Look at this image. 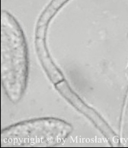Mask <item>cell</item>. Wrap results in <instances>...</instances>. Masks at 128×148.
Masks as SVG:
<instances>
[{
  "label": "cell",
  "instance_id": "1",
  "mask_svg": "<svg viewBox=\"0 0 128 148\" xmlns=\"http://www.w3.org/2000/svg\"><path fill=\"white\" fill-rule=\"evenodd\" d=\"M28 58L25 38L18 22L8 12L1 15V78L7 96L13 103L25 91Z\"/></svg>",
  "mask_w": 128,
  "mask_h": 148
},
{
  "label": "cell",
  "instance_id": "2",
  "mask_svg": "<svg viewBox=\"0 0 128 148\" xmlns=\"http://www.w3.org/2000/svg\"><path fill=\"white\" fill-rule=\"evenodd\" d=\"M73 127L55 118L32 119L9 126L1 131L2 147H54L62 144Z\"/></svg>",
  "mask_w": 128,
  "mask_h": 148
},
{
  "label": "cell",
  "instance_id": "3",
  "mask_svg": "<svg viewBox=\"0 0 128 148\" xmlns=\"http://www.w3.org/2000/svg\"><path fill=\"white\" fill-rule=\"evenodd\" d=\"M55 86L56 89L64 96L66 99L69 101L75 108H77L82 114H84L86 117H88L94 123L95 126L102 132L103 134H105L112 147L118 146L119 144V138L116 135V134L112 131L109 125L105 122V120H103L102 118L95 111L88 107L86 103L82 102V99L76 93L73 92L65 79L55 85Z\"/></svg>",
  "mask_w": 128,
  "mask_h": 148
},
{
  "label": "cell",
  "instance_id": "4",
  "mask_svg": "<svg viewBox=\"0 0 128 148\" xmlns=\"http://www.w3.org/2000/svg\"><path fill=\"white\" fill-rule=\"evenodd\" d=\"M36 49L43 67L54 85L63 80V75L52 61L47 50L44 37H36Z\"/></svg>",
  "mask_w": 128,
  "mask_h": 148
},
{
  "label": "cell",
  "instance_id": "5",
  "mask_svg": "<svg viewBox=\"0 0 128 148\" xmlns=\"http://www.w3.org/2000/svg\"><path fill=\"white\" fill-rule=\"evenodd\" d=\"M67 0H53L47 9L44 11L42 15H40V19L37 25V37H44L46 32L47 24L57 11L62 6Z\"/></svg>",
  "mask_w": 128,
  "mask_h": 148
}]
</instances>
